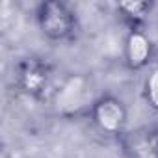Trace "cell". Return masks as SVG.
Returning a JSON list of instances; mask_svg holds the SVG:
<instances>
[{"instance_id": "3", "label": "cell", "mask_w": 158, "mask_h": 158, "mask_svg": "<svg viewBox=\"0 0 158 158\" xmlns=\"http://www.w3.org/2000/svg\"><path fill=\"white\" fill-rule=\"evenodd\" d=\"M91 125L108 138H123L128 127V108L114 93H101L88 110Z\"/></svg>"}, {"instance_id": "5", "label": "cell", "mask_w": 158, "mask_h": 158, "mask_svg": "<svg viewBox=\"0 0 158 158\" xmlns=\"http://www.w3.org/2000/svg\"><path fill=\"white\" fill-rule=\"evenodd\" d=\"M123 151L127 158H158V130L147 128L132 134H125Z\"/></svg>"}, {"instance_id": "1", "label": "cell", "mask_w": 158, "mask_h": 158, "mask_svg": "<svg viewBox=\"0 0 158 158\" xmlns=\"http://www.w3.org/2000/svg\"><path fill=\"white\" fill-rule=\"evenodd\" d=\"M60 82L61 80H58L54 65L37 56L24 58L15 71V84L19 91L34 101H50Z\"/></svg>"}, {"instance_id": "2", "label": "cell", "mask_w": 158, "mask_h": 158, "mask_svg": "<svg viewBox=\"0 0 158 158\" xmlns=\"http://www.w3.org/2000/svg\"><path fill=\"white\" fill-rule=\"evenodd\" d=\"M35 23L41 35L52 43H65L78 32V17L69 4L45 0L35 8Z\"/></svg>"}, {"instance_id": "6", "label": "cell", "mask_w": 158, "mask_h": 158, "mask_svg": "<svg viewBox=\"0 0 158 158\" xmlns=\"http://www.w3.org/2000/svg\"><path fill=\"white\" fill-rule=\"evenodd\" d=\"M117 13L128 23V28H143V23L149 19V15L154 10V2H147V0H125L119 2Z\"/></svg>"}, {"instance_id": "4", "label": "cell", "mask_w": 158, "mask_h": 158, "mask_svg": "<svg viewBox=\"0 0 158 158\" xmlns=\"http://www.w3.org/2000/svg\"><path fill=\"white\" fill-rule=\"evenodd\" d=\"M154 58V45L143 28H128L123 43V61L128 71H145Z\"/></svg>"}, {"instance_id": "7", "label": "cell", "mask_w": 158, "mask_h": 158, "mask_svg": "<svg viewBox=\"0 0 158 158\" xmlns=\"http://www.w3.org/2000/svg\"><path fill=\"white\" fill-rule=\"evenodd\" d=\"M145 104L152 110L158 112V67L151 69L145 78H143V89H141Z\"/></svg>"}]
</instances>
